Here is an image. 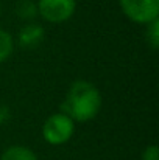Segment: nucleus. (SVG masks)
Here are the masks:
<instances>
[{
    "label": "nucleus",
    "instance_id": "obj_1",
    "mask_svg": "<svg viewBox=\"0 0 159 160\" xmlns=\"http://www.w3.org/2000/svg\"><path fill=\"white\" fill-rule=\"evenodd\" d=\"M102 107L100 90L89 81H75L66 95L62 103V113L70 117L73 121H89L95 118Z\"/></svg>",
    "mask_w": 159,
    "mask_h": 160
},
{
    "label": "nucleus",
    "instance_id": "obj_2",
    "mask_svg": "<svg viewBox=\"0 0 159 160\" xmlns=\"http://www.w3.org/2000/svg\"><path fill=\"white\" fill-rule=\"evenodd\" d=\"M75 132V121L66 113H53L42 126V137L53 146L67 143Z\"/></svg>",
    "mask_w": 159,
    "mask_h": 160
},
{
    "label": "nucleus",
    "instance_id": "obj_3",
    "mask_svg": "<svg viewBox=\"0 0 159 160\" xmlns=\"http://www.w3.org/2000/svg\"><path fill=\"white\" fill-rule=\"evenodd\" d=\"M119 5L131 22L148 25L159 19V0H119Z\"/></svg>",
    "mask_w": 159,
    "mask_h": 160
},
{
    "label": "nucleus",
    "instance_id": "obj_4",
    "mask_svg": "<svg viewBox=\"0 0 159 160\" xmlns=\"http://www.w3.org/2000/svg\"><path fill=\"white\" fill-rule=\"evenodd\" d=\"M38 14L50 22L61 23L69 20L77 8V0H38Z\"/></svg>",
    "mask_w": 159,
    "mask_h": 160
},
{
    "label": "nucleus",
    "instance_id": "obj_5",
    "mask_svg": "<svg viewBox=\"0 0 159 160\" xmlns=\"http://www.w3.org/2000/svg\"><path fill=\"white\" fill-rule=\"evenodd\" d=\"M45 31L38 23H28L19 31V44L24 48H34L44 41Z\"/></svg>",
    "mask_w": 159,
    "mask_h": 160
},
{
    "label": "nucleus",
    "instance_id": "obj_6",
    "mask_svg": "<svg viewBox=\"0 0 159 160\" xmlns=\"http://www.w3.org/2000/svg\"><path fill=\"white\" fill-rule=\"evenodd\" d=\"M0 160H38V157L30 148L14 145V146H9L5 149Z\"/></svg>",
    "mask_w": 159,
    "mask_h": 160
},
{
    "label": "nucleus",
    "instance_id": "obj_7",
    "mask_svg": "<svg viewBox=\"0 0 159 160\" xmlns=\"http://www.w3.org/2000/svg\"><path fill=\"white\" fill-rule=\"evenodd\" d=\"M16 12L20 19L31 20L38 16V6L33 0H19L16 5Z\"/></svg>",
    "mask_w": 159,
    "mask_h": 160
},
{
    "label": "nucleus",
    "instance_id": "obj_8",
    "mask_svg": "<svg viewBox=\"0 0 159 160\" xmlns=\"http://www.w3.org/2000/svg\"><path fill=\"white\" fill-rule=\"evenodd\" d=\"M14 52V39L13 36L0 28V64L5 62Z\"/></svg>",
    "mask_w": 159,
    "mask_h": 160
},
{
    "label": "nucleus",
    "instance_id": "obj_9",
    "mask_svg": "<svg viewBox=\"0 0 159 160\" xmlns=\"http://www.w3.org/2000/svg\"><path fill=\"white\" fill-rule=\"evenodd\" d=\"M147 41L150 42L151 48H158L159 47V19L153 20L151 23H148L147 27Z\"/></svg>",
    "mask_w": 159,
    "mask_h": 160
},
{
    "label": "nucleus",
    "instance_id": "obj_10",
    "mask_svg": "<svg viewBox=\"0 0 159 160\" xmlns=\"http://www.w3.org/2000/svg\"><path fill=\"white\" fill-rule=\"evenodd\" d=\"M142 160H159V148L156 145L145 148L142 152Z\"/></svg>",
    "mask_w": 159,
    "mask_h": 160
},
{
    "label": "nucleus",
    "instance_id": "obj_11",
    "mask_svg": "<svg viewBox=\"0 0 159 160\" xmlns=\"http://www.w3.org/2000/svg\"><path fill=\"white\" fill-rule=\"evenodd\" d=\"M11 117V110L6 106H0V124H5Z\"/></svg>",
    "mask_w": 159,
    "mask_h": 160
},
{
    "label": "nucleus",
    "instance_id": "obj_12",
    "mask_svg": "<svg viewBox=\"0 0 159 160\" xmlns=\"http://www.w3.org/2000/svg\"><path fill=\"white\" fill-rule=\"evenodd\" d=\"M0 16H2V3H0Z\"/></svg>",
    "mask_w": 159,
    "mask_h": 160
}]
</instances>
